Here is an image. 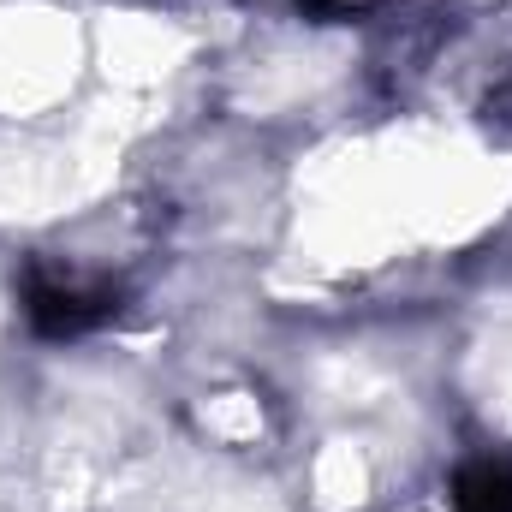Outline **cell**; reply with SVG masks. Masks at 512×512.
Listing matches in <instances>:
<instances>
[{
    "label": "cell",
    "instance_id": "obj_2",
    "mask_svg": "<svg viewBox=\"0 0 512 512\" xmlns=\"http://www.w3.org/2000/svg\"><path fill=\"white\" fill-rule=\"evenodd\" d=\"M459 512H512V459H477L459 471Z\"/></svg>",
    "mask_w": 512,
    "mask_h": 512
},
{
    "label": "cell",
    "instance_id": "obj_1",
    "mask_svg": "<svg viewBox=\"0 0 512 512\" xmlns=\"http://www.w3.org/2000/svg\"><path fill=\"white\" fill-rule=\"evenodd\" d=\"M120 310V292L114 286H78V280H48L42 268L24 274V316L36 322V334H84L96 322H108Z\"/></svg>",
    "mask_w": 512,
    "mask_h": 512
}]
</instances>
